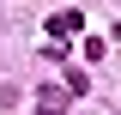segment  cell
Returning a JSON list of instances; mask_svg holds the SVG:
<instances>
[{
    "label": "cell",
    "instance_id": "1",
    "mask_svg": "<svg viewBox=\"0 0 121 115\" xmlns=\"http://www.w3.org/2000/svg\"><path fill=\"white\" fill-rule=\"evenodd\" d=\"M79 30H85V12H79V6H60V12L48 18V36H79Z\"/></svg>",
    "mask_w": 121,
    "mask_h": 115
},
{
    "label": "cell",
    "instance_id": "2",
    "mask_svg": "<svg viewBox=\"0 0 121 115\" xmlns=\"http://www.w3.org/2000/svg\"><path fill=\"white\" fill-rule=\"evenodd\" d=\"M67 103H73L67 85H43V91H36V109H67Z\"/></svg>",
    "mask_w": 121,
    "mask_h": 115
}]
</instances>
